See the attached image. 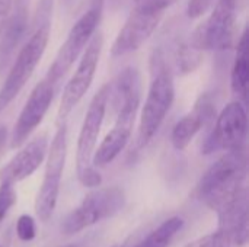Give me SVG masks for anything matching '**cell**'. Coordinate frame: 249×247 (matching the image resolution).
Wrapping results in <instances>:
<instances>
[{
	"instance_id": "6da1fadb",
	"label": "cell",
	"mask_w": 249,
	"mask_h": 247,
	"mask_svg": "<svg viewBox=\"0 0 249 247\" xmlns=\"http://www.w3.org/2000/svg\"><path fill=\"white\" fill-rule=\"evenodd\" d=\"M248 162L245 148L226 151L203 175L197 185V197L213 211H219L247 191Z\"/></svg>"
},
{
	"instance_id": "7a4b0ae2",
	"label": "cell",
	"mask_w": 249,
	"mask_h": 247,
	"mask_svg": "<svg viewBox=\"0 0 249 247\" xmlns=\"http://www.w3.org/2000/svg\"><path fill=\"white\" fill-rule=\"evenodd\" d=\"M51 10L53 0L39 1L36 13V26L31 33L29 39L25 42V45L19 49L18 55L10 63V70L7 71L4 83L0 87V112H3L20 93V90L25 87L31 76L34 74L36 66L39 64L50 39Z\"/></svg>"
},
{
	"instance_id": "3957f363",
	"label": "cell",
	"mask_w": 249,
	"mask_h": 247,
	"mask_svg": "<svg viewBox=\"0 0 249 247\" xmlns=\"http://www.w3.org/2000/svg\"><path fill=\"white\" fill-rule=\"evenodd\" d=\"M152 82L142 108L140 122L137 128L136 148L142 150L159 131L166 114L175 99V84L171 68L166 64L165 52L158 48L150 57Z\"/></svg>"
},
{
	"instance_id": "277c9868",
	"label": "cell",
	"mask_w": 249,
	"mask_h": 247,
	"mask_svg": "<svg viewBox=\"0 0 249 247\" xmlns=\"http://www.w3.org/2000/svg\"><path fill=\"white\" fill-rule=\"evenodd\" d=\"M108 95H109V83L104 84L92 98L77 138V150H76L77 179L86 188H98L102 183V176L95 169L92 163V157L105 118V112L108 106Z\"/></svg>"
},
{
	"instance_id": "5b68a950",
	"label": "cell",
	"mask_w": 249,
	"mask_h": 247,
	"mask_svg": "<svg viewBox=\"0 0 249 247\" xmlns=\"http://www.w3.org/2000/svg\"><path fill=\"white\" fill-rule=\"evenodd\" d=\"M67 157V125L66 122H60L51 146H48L47 151V165L42 185L35 198V213L41 221H48L55 210L61 176Z\"/></svg>"
},
{
	"instance_id": "8992f818",
	"label": "cell",
	"mask_w": 249,
	"mask_h": 247,
	"mask_svg": "<svg viewBox=\"0 0 249 247\" xmlns=\"http://www.w3.org/2000/svg\"><path fill=\"white\" fill-rule=\"evenodd\" d=\"M124 204L125 195L118 188L92 191L85 197L82 204L64 218L61 223V231L66 236L80 233L104 218L114 217L123 210Z\"/></svg>"
},
{
	"instance_id": "52a82bcc",
	"label": "cell",
	"mask_w": 249,
	"mask_h": 247,
	"mask_svg": "<svg viewBox=\"0 0 249 247\" xmlns=\"http://www.w3.org/2000/svg\"><path fill=\"white\" fill-rule=\"evenodd\" d=\"M102 7L90 6L88 12H85L71 26L67 33L66 41L60 47L45 79H48L53 84H58V82L66 76V73L71 68L74 61L82 55L90 38L96 32L98 23L101 20Z\"/></svg>"
},
{
	"instance_id": "ba28073f",
	"label": "cell",
	"mask_w": 249,
	"mask_h": 247,
	"mask_svg": "<svg viewBox=\"0 0 249 247\" xmlns=\"http://www.w3.org/2000/svg\"><path fill=\"white\" fill-rule=\"evenodd\" d=\"M213 124L203 143V154L244 148L248 132V116L244 103L239 100L231 102L216 115Z\"/></svg>"
},
{
	"instance_id": "9c48e42d",
	"label": "cell",
	"mask_w": 249,
	"mask_h": 247,
	"mask_svg": "<svg viewBox=\"0 0 249 247\" xmlns=\"http://www.w3.org/2000/svg\"><path fill=\"white\" fill-rule=\"evenodd\" d=\"M104 47V35L101 31H96L93 36L90 38L89 44L86 45L85 51L82 52V58L79 61V66L69 80V83L64 86L60 106H58V124L66 122L67 116L71 114V111L79 105V102L83 99V96L88 93L95 73L99 63V57Z\"/></svg>"
},
{
	"instance_id": "30bf717a",
	"label": "cell",
	"mask_w": 249,
	"mask_h": 247,
	"mask_svg": "<svg viewBox=\"0 0 249 247\" xmlns=\"http://www.w3.org/2000/svg\"><path fill=\"white\" fill-rule=\"evenodd\" d=\"M236 0H217L210 16L191 33L190 45L200 51L225 49L233 41Z\"/></svg>"
},
{
	"instance_id": "8fae6325",
	"label": "cell",
	"mask_w": 249,
	"mask_h": 247,
	"mask_svg": "<svg viewBox=\"0 0 249 247\" xmlns=\"http://www.w3.org/2000/svg\"><path fill=\"white\" fill-rule=\"evenodd\" d=\"M140 108V89L131 92L117 108V119L111 131L105 135L98 150L93 153L92 163L96 167L109 165L128 144L136 116Z\"/></svg>"
},
{
	"instance_id": "7c38bea8",
	"label": "cell",
	"mask_w": 249,
	"mask_h": 247,
	"mask_svg": "<svg viewBox=\"0 0 249 247\" xmlns=\"http://www.w3.org/2000/svg\"><path fill=\"white\" fill-rule=\"evenodd\" d=\"M54 93H55V84H53L45 77L32 89L10 134L12 148L20 147L26 141V138L32 134V131L42 122L54 99Z\"/></svg>"
},
{
	"instance_id": "4fadbf2b",
	"label": "cell",
	"mask_w": 249,
	"mask_h": 247,
	"mask_svg": "<svg viewBox=\"0 0 249 247\" xmlns=\"http://www.w3.org/2000/svg\"><path fill=\"white\" fill-rule=\"evenodd\" d=\"M162 16L163 12L133 7L130 16L127 17L124 26L118 32L111 47V55L123 57L137 51L156 31Z\"/></svg>"
},
{
	"instance_id": "5bb4252c",
	"label": "cell",
	"mask_w": 249,
	"mask_h": 247,
	"mask_svg": "<svg viewBox=\"0 0 249 247\" xmlns=\"http://www.w3.org/2000/svg\"><path fill=\"white\" fill-rule=\"evenodd\" d=\"M48 151V138L45 134L34 138L28 144H25L16 156L1 169L0 179L7 182H20L29 178L45 160Z\"/></svg>"
},
{
	"instance_id": "9a60e30c",
	"label": "cell",
	"mask_w": 249,
	"mask_h": 247,
	"mask_svg": "<svg viewBox=\"0 0 249 247\" xmlns=\"http://www.w3.org/2000/svg\"><path fill=\"white\" fill-rule=\"evenodd\" d=\"M216 118V108L213 100L207 95H201L196 102L194 109L182 116L172 128L171 141L177 150H184L193 141V138Z\"/></svg>"
},
{
	"instance_id": "2e32d148",
	"label": "cell",
	"mask_w": 249,
	"mask_h": 247,
	"mask_svg": "<svg viewBox=\"0 0 249 247\" xmlns=\"http://www.w3.org/2000/svg\"><path fill=\"white\" fill-rule=\"evenodd\" d=\"M28 0H18L16 7L10 12L1 32H0V76L15 58V52L28 32Z\"/></svg>"
},
{
	"instance_id": "e0dca14e",
	"label": "cell",
	"mask_w": 249,
	"mask_h": 247,
	"mask_svg": "<svg viewBox=\"0 0 249 247\" xmlns=\"http://www.w3.org/2000/svg\"><path fill=\"white\" fill-rule=\"evenodd\" d=\"M219 215V230L232 234L241 246L248 242V189L236 197L232 202L225 205L217 211Z\"/></svg>"
},
{
	"instance_id": "ac0fdd59",
	"label": "cell",
	"mask_w": 249,
	"mask_h": 247,
	"mask_svg": "<svg viewBox=\"0 0 249 247\" xmlns=\"http://www.w3.org/2000/svg\"><path fill=\"white\" fill-rule=\"evenodd\" d=\"M249 82V60H248V31L245 29L239 42L238 52L231 73V87L232 92L241 98H247Z\"/></svg>"
},
{
	"instance_id": "d6986e66",
	"label": "cell",
	"mask_w": 249,
	"mask_h": 247,
	"mask_svg": "<svg viewBox=\"0 0 249 247\" xmlns=\"http://www.w3.org/2000/svg\"><path fill=\"white\" fill-rule=\"evenodd\" d=\"M184 220L181 217H172L153 230L143 242L136 247H168L177 233L182 229Z\"/></svg>"
},
{
	"instance_id": "ffe728a7",
	"label": "cell",
	"mask_w": 249,
	"mask_h": 247,
	"mask_svg": "<svg viewBox=\"0 0 249 247\" xmlns=\"http://www.w3.org/2000/svg\"><path fill=\"white\" fill-rule=\"evenodd\" d=\"M203 60V51L194 48L190 44L178 47L177 51V67L181 73H193Z\"/></svg>"
},
{
	"instance_id": "44dd1931",
	"label": "cell",
	"mask_w": 249,
	"mask_h": 247,
	"mask_svg": "<svg viewBox=\"0 0 249 247\" xmlns=\"http://www.w3.org/2000/svg\"><path fill=\"white\" fill-rule=\"evenodd\" d=\"M185 247H242L241 243L229 233L223 230H217L216 233L203 236Z\"/></svg>"
},
{
	"instance_id": "7402d4cb",
	"label": "cell",
	"mask_w": 249,
	"mask_h": 247,
	"mask_svg": "<svg viewBox=\"0 0 249 247\" xmlns=\"http://www.w3.org/2000/svg\"><path fill=\"white\" fill-rule=\"evenodd\" d=\"M13 185L15 183H12V182L1 181V185H0V223L6 218L9 210L15 205V202L18 199Z\"/></svg>"
},
{
	"instance_id": "603a6c76",
	"label": "cell",
	"mask_w": 249,
	"mask_h": 247,
	"mask_svg": "<svg viewBox=\"0 0 249 247\" xmlns=\"http://www.w3.org/2000/svg\"><path fill=\"white\" fill-rule=\"evenodd\" d=\"M16 234L22 242H31L35 239V221L29 215H20L16 223Z\"/></svg>"
},
{
	"instance_id": "cb8c5ba5",
	"label": "cell",
	"mask_w": 249,
	"mask_h": 247,
	"mask_svg": "<svg viewBox=\"0 0 249 247\" xmlns=\"http://www.w3.org/2000/svg\"><path fill=\"white\" fill-rule=\"evenodd\" d=\"M213 3H214V0H190L188 1V6H187V15H188V17L196 19V17L203 16L210 9V6Z\"/></svg>"
},
{
	"instance_id": "d4e9b609",
	"label": "cell",
	"mask_w": 249,
	"mask_h": 247,
	"mask_svg": "<svg viewBox=\"0 0 249 247\" xmlns=\"http://www.w3.org/2000/svg\"><path fill=\"white\" fill-rule=\"evenodd\" d=\"M134 7L146 9V10H155V12H165L166 7H169L177 0H133Z\"/></svg>"
},
{
	"instance_id": "484cf974",
	"label": "cell",
	"mask_w": 249,
	"mask_h": 247,
	"mask_svg": "<svg viewBox=\"0 0 249 247\" xmlns=\"http://www.w3.org/2000/svg\"><path fill=\"white\" fill-rule=\"evenodd\" d=\"M13 7V0H0V32L12 12Z\"/></svg>"
},
{
	"instance_id": "4316f807",
	"label": "cell",
	"mask_w": 249,
	"mask_h": 247,
	"mask_svg": "<svg viewBox=\"0 0 249 247\" xmlns=\"http://www.w3.org/2000/svg\"><path fill=\"white\" fill-rule=\"evenodd\" d=\"M6 128H0V146L3 144V141H4V137H6V131H4Z\"/></svg>"
},
{
	"instance_id": "83f0119b",
	"label": "cell",
	"mask_w": 249,
	"mask_h": 247,
	"mask_svg": "<svg viewBox=\"0 0 249 247\" xmlns=\"http://www.w3.org/2000/svg\"><path fill=\"white\" fill-rule=\"evenodd\" d=\"M114 247H124V246H114Z\"/></svg>"
}]
</instances>
